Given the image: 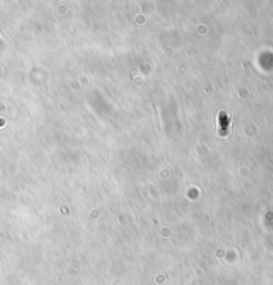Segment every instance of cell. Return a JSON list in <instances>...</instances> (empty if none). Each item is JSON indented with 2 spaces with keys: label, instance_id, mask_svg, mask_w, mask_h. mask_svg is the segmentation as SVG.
Returning <instances> with one entry per match:
<instances>
[{
  "label": "cell",
  "instance_id": "6da1fadb",
  "mask_svg": "<svg viewBox=\"0 0 273 285\" xmlns=\"http://www.w3.org/2000/svg\"><path fill=\"white\" fill-rule=\"evenodd\" d=\"M219 124H220V135L225 136L227 132H228L229 127L228 116L225 115V112H220V115H219Z\"/></svg>",
  "mask_w": 273,
  "mask_h": 285
}]
</instances>
